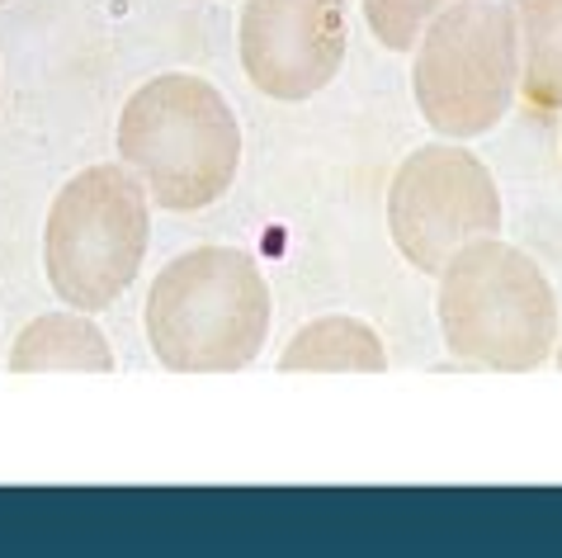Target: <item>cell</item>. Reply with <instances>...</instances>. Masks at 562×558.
Segmentation results:
<instances>
[{"label":"cell","mask_w":562,"mask_h":558,"mask_svg":"<svg viewBox=\"0 0 562 558\" xmlns=\"http://www.w3.org/2000/svg\"><path fill=\"white\" fill-rule=\"evenodd\" d=\"M270 284L237 246H194L147 289V341L170 375H237L270 336Z\"/></svg>","instance_id":"cell-1"},{"label":"cell","mask_w":562,"mask_h":558,"mask_svg":"<svg viewBox=\"0 0 562 558\" xmlns=\"http://www.w3.org/2000/svg\"><path fill=\"white\" fill-rule=\"evenodd\" d=\"M119 157L166 213L217 204L241 166V123L204 76L166 71L137 86L119 114Z\"/></svg>","instance_id":"cell-2"},{"label":"cell","mask_w":562,"mask_h":558,"mask_svg":"<svg viewBox=\"0 0 562 558\" xmlns=\"http://www.w3.org/2000/svg\"><path fill=\"white\" fill-rule=\"evenodd\" d=\"M435 313H440L445 350L463 365L496 375H529L549 365L562 322L553 284L520 246L502 237H477L449 256L435 275Z\"/></svg>","instance_id":"cell-3"},{"label":"cell","mask_w":562,"mask_h":558,"mask_svg":"<svg viewBox=\"0 0 562 558\" xmlns=\"http://www.w3.org/2000/svg\"><path fill=\"white\" fill-rule=\"evenodd\" d=\"M151 194L128 166H86L57 190L43 227V270L76 313H104L133 289L151 242Z\"/></svg>","instance_id":"cell-4"},{"label":"cell","mask_w":562,"mask_h":558,"mask_svg":"<svg viewBox=\"0 0 562 558\" xmlns=\"http://www.w3.org/2000/svg\"><path fill=\"white\" fill-rule=\"evenodd\" d=\"M420 119L449 143L492 133L520 96V29L510 0H459L412 53Z\"/></svg>","instance_id":"cell-5"},{"label":"cell","mask_w":562,"mask_h":558,"mask_svg":"<svg viewBox=\"0 0 562 558\" xmlns=\"http://www.w3.org/2000/svg\"><path fill=\"white\" fill-rule=\"evenodd\" d=\"M387 232L412 270L440 275L449 256L502 232V190L482 157L459 143H426L393 170Z\"/></svg>","instance_id":"cell-6"},{"label":"cell","mask_w":562,"mask_h":558,"mask_svg":"<svg viewBox=\"0 0 562 558\" xmlns=\"http://www.w3.org/2000/svg\"><path fill=\"white\" fill-rule=\"evenodd\" d=\"M346 0H246L237 20L246 81L279 104H303L331 86L346 62Z\"/></svg>","instance_id":"cell-7"},{"label":"cell","mask_w":562,"mask_h":558,"mask_svg":"<svg viewBox=\"0 0 562 558\" xmlns=\"http://www.w3.org/2000/svg\"><path fill=\"white\" fill-rule=\"evenodd\" d=\"M14 375H109L114 350L90 313H43L14 336L10 346Z\"/></svg>","instance_id":"cell-8"},{"label":"cell","mask_w":562,"mask_h":558,"mask_svg":"<svg viewBox=\"0 0 562 558\" xmlns=\"http://www.w3.org/2000/svg\"><path fill=\"white\" fill-rule=\"evenodd\" d=\"M279 369L284 375H383L387 350L369 322L331 313V317H312L307 327L289 336Z\"/></svg>","instance_id":"cell-9"},{"label":"cell","mask_w":562,"mask_h":558,"mask_svg":"<svg viewBox=\"0 0 562 558\" xmlns=\"http://www.w3.org/2000/svg\"><path fill=\"white\" fill-rule=\"evenodd\" d=\"M520 29V96L529 110L562 114V0H510Z\"/></svg>","instance_id":"cell-10"},{"label":"cell","mask_w":562,"mask_h":558,"mask_svg":"<svg viewBox=\"0 0 562 558\" xmlns=\"http://www.w3.org/2000/svg\"><path fill=\"white\" fill-rule=\"evenodd\" d=\"M459 0H359L369 34L383 43L387 53H416L420 34L435 24V14H445Z\"/></svg>","instance_id":"cell-11"},{"label":"cell","mask_w":562,"mask_h":558,"mask_svg":"<svg viewBox=\"0 0 562 558\" xmlns=\"http://www.w3.org/2000/svg\"><path fill=\"white\" fill-rule=\"evenodd\" d=\"M553 360H558V369H562V336H558V350H553Z\"/></svg>","instance_id":"cell-12"},{"label":"cell","mask_w":562,"mask_h":558,"mask_svg":"<svg viewBox=\"0 0 562 558\" xmlns=\"http://www.w3.org/2000/svg\"><path fill=\"white\" fill-rule=\"evenodd\" d=\"M0 5H10V0H0Z\"/></svg>","instance_id":"cell-13"}]
</instances>
